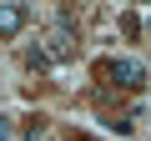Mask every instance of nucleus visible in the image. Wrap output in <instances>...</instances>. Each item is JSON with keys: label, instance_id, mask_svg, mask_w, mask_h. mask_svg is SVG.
Listing matches in <instances>:
<instances>
[{"label": "nucleus", "instance_id": "4", "mask_svg": "<svg viewBox=\"0 0 151 141\" xmlns=\"http://www.w3.org/2000/svg\"><path fill=\"white\" fill-rule=\"evenodd\" d=\"M25 65H30V70H45V65H50V55H45L40 45H30V50H25Z\"/></svg>", "mask_w": 151, "mask_h": 141}, {"label": "nucleus", "instance_id": "3", "mask_svg": "<svg viewBox=\"0 0 151 141\" xmlns=\"http://www.w3.org/2000/svg\"><path fill=\"white\" fill-rule=\"evenodd\" d=\"M25 20H30V10H25V5H0V35L25 30Z\"/></svg>", "mask_w": 151, "mask_h": 141}, {"label": "nucleus", "instance_id": "1", "mask_svg": "<svg viewBox=\"0 0 151 141\" xmlns=\"http://www.w3.org/2000/svg\"><path fill=\"white\" fill-rule=\"evenodd\" d=\"M40 50H45L50 60H70V55H76V35H70V15H60V25H55V30L45 35V45H40Z\"/></svg>", "mask_w": 151, "mask_h": 141}, {"label": "nucleus", "instance_id": "6", "mask_svg": "<svg viewBox=\"0 0 151 141\" xmlns=\"http://www.w3.org/2000/svg\"><path fill=\"white\" fill-rule=\"evenodd\" d=\"M0 141H15V131H10V116H0Z\"/></svg>", "mask_w": 151, "mask_h": 141}, {"label": "nucleus", "instance_id": "5", "mask_svg": "<svg viewBox=\"0 0 151 141\" xmlns=\"http://www.w3.org/2000/svg\"><path fill=\"white\" fill-rule=\"evenodd\" d=\"M40 136H45V121H40V116H35V121H30V126H25V141H40Z\"/></svg>", "mask_w": 151, "mask_h": 141}, {"label": "nucleus", "instance_id": "2", "mask_svg": "<svg viewBox=\"0 0 151 141\" xmlns=\"http://www.w3.org/2000/svg\"><path fill=\"white\" fill-rule=\"evenodd\" d=\"M106 76H111L116 86H126V91H136V86L146 81V65H141V60H131V55H121V60H111V65H106Z\"/></svg>", "mask_w": 151, "mask_h": 141}]
</instances>
